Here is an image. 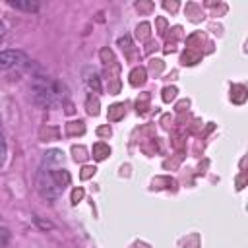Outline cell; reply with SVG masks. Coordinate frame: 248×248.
<instances>
[{
	"label": "cell",
	"instance_id": "cell-1",
	"mask_svg": "<svg viewBox=\"0 0 248 248\" xmlns=\"http://www.w3.org/2000/svg\"><path fill=\"white\" fill-rule=\"evenodd\" d=\"M33 101L39 107H54L66 97V87L46 76H37L31 83Z\"/></svg>",
	"mask_w": 248,
	"mask_h": 248
},
{
	"label": "cell",
	"instance_id": "cell-2",
	"mask_svg": "<svg viewBox=\"0 0 248 248\" xmlns=\"http://www.w3.org/2000/svg\"><path fill=\"white\" fill-rule=\"evenodd\" d=\"M27 62V54L21 50H2L0 52V72H10Z\"/></svg>",
	"mask_w": 248,
	"mask_h": 248
},
{
	"label": "cell",
	"instance_id": "cell-3",
	"mask_svg": "<svg viewBox=\"0 0 248 248\" xmlns=\"http://www.w3.org/2000/svg\"><path fill=\"white\" fill-rule=\"evenodd\" d=\"M8 4H10L12 8L25 10V12H37V10H39V4H37V2H31V0H10Z\"/></svg>",
	"mask_w": 248,
	"mask_h": 248
},
{
	"label": "cell",
	"instance_id": "cell-4",
	"mask_svg": "<svg viewBox=\"0 0 248 248\" xmlns=\"http://www.w3.org/2000/svg\"><path fill=\"white\" fill-rule=\"evenodd\" d=\"M2 31H4V23L0 21V35H2Z\"/></svg>",
	"mask_w": 248,
	"mask_h": 248
}]
</instances>
